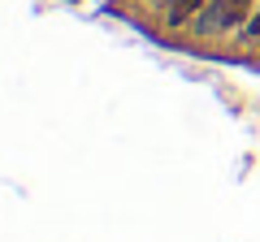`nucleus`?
Returning a JSON list of instances; mask_svg holds the SVG:
<instances>
[{
  "label": "nucleus",
  "mask_w": 260,
  "mask_h": 242,
  "mask_svg": "<svg viewBox=\"0 0 260 242\" xmlns=\"http://www.w3.org/2000/svg\"><path fill=\"white\" fill-rule=\"evenodd\" d=\"M251 13H256V0H221V39H234Z\"/></svg>",
  "instance_id": "nucleus-2"
},
{
  "label": "nucleus",
  "mask_w": 260,
  "mask_h": 242,
  "mask_svg": "<svg viewBox=\"0 0 260 242\" xmlns=\"http://www.w3.org/2000/svg\"><path fill=\"white\" fill-rule=\"evenodd\" d=\"M200 9H204V0H174V5H165L160 9V30L165 35H186L191 22L200 18Z\"/></svg>",
  "instance_id": "nucleus-1"
},
{
  "label": "nucleus",
  "mask_w": 260,
  "mask_h": 242,
  "mask_svg": "<svg viewBox=\"0 0 260 242\" xmlns=\"http://www.w3.org/2000/svg\"><path fill=\"white\" fill-rule=\"evenodd\" d=\"M234 44H239V48H251V52H260V5H256V13L247 18V26L234 35Z\"/></svg>",
  "instance_id": "nucleus-3"
}]
</instances>
